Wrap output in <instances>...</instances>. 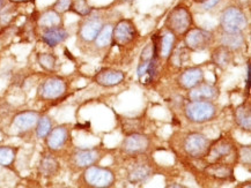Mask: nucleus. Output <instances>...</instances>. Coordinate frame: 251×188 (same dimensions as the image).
Listing matches in <instances>:
<instances>
[{"mask_svg":"<svg viewBox=\"0 0 251 188\" xmlns=\"http://www.w3.org/2000/svg\"><path fill=\"white\" fill-rule=\"evenodd\" d=\"M234 60V52L223 45L215 46L211 52V63L219 69H227Z\"/></svg>","mask_w":251,"mask_h":188,"instance_id":"26","label":"nucleus"},{"mask_svg":"<svg viewBox=\"0 0 251 188\" xmlns=\"http://www.w3.org/2000/svg\"><path fill=\"white\" fill-rule=\"evenodd\" d=\"M104 24V17L100 13L96 14L94 11L87 17L81 18L78 23V30H76L78 45L79 44L80 45H91Z\"/></svg>","mask_w":251,"mask_h":188,"instance_id":"9","label":"nucleus"},{"mask_svg":"<svg viewBox=\"0 0 251 188\" xmlns=\"http://www.w3.org/2000/svg\"><path fill=\"white\" fill-rule=\"evenodd\" d=\"M194 24V17L188 7L178 5L169 12L168 17L165 21V28L176 35V36H184L189 29H191Z\"/></svg>","mask_w":251,"mask_h":188,"instance_id":"10","label":"nucleus"},{"mask_svg":"<svg viewBox=\"0 0 251 188\" xmlns=\"http://www.w3.org/2000/svg\"><path fill=\"white\" fill-rule=\"evenodd\" d=\"M152 148V139L144 133H133L125 135L120 146V152L123 156L149 154Z\"/></svg>","mask_w":251,"mask_h":188,"instance_id":"13","label":"nucleus"},{"mask_svg":"<svg viewBox=\"0 0 251 188\" xmlns=\"http://www.w3.org/2000/svg\"><path fill=\"white\" fill-rule=\"evenodd\" d=\"M122 132L125 135L133 133H143L145 130V122L141 118L123 117L120 119Z\"/></svg>","mask_w":251,"mask_h":188,"instance_id":"30","label":"nucleus"},{"mask_svg":"<svg viewBox=\"0 0 251 188\" xmlns=\"http://www.w3.org/2000/svg\"><path fill=\"white\" fill-rule=\"evenodd\" d=\"M94 11V8L88 4L87 0H73L72 6H71L70 12H73L75 14L79 15L80 18L87 17Z\"/></svg>","mask_w":251,"mask_h":188,"instance_id":"33","label":"nucleus"},{"mask_svg":"<svg viewBox=\"0 0 251 188\" xmlns=\"http://www.w3.org/2000/svg\"><path fill=\"white\" fill-rule=\"evenodd\" d=\"M72 129L71 124H60L53 126L51 132L44 139L47 150L56 156L69 150L70 146L72 145Z\"/></svg>","mask_w":251,"mask_h":188,"instance_id":"8","label":"nucleus"},{"mask_svg":"<svg viewBox=\"0 0 251 188\" xmlns=\"http://www.w3.org/2000/svg\"><path fill=\"white\" fill-rule=\"evenodd\" d=\"M69 91V81L60 75H50L37 88V98L42 102L62 100Z\"/></svg>","mask_w":251,"mask_h":188,"instance_id":"7","label":"nucleus"},{"mask_svg":"<svg viewBox=\"0 0 251 188\" xmlns=\"http://www.w3.org/2000/svg\"><path fill=\"white\" fill-rule=\"evenodd\" d=\"M249 21L247 14L240 7L229 6L220 17V27L225 33H242L247 29Z\"/></svg>","mask_w":251,"mask_h":188,"instance_id":"12","label":"nucleus"},{"mask_svg":"<svg viewBox=\"0 0 251 188\" xmlns=\"http://www.w3.org/2000/svg\"><path fill=\"white\" fill-rule=\"evenodd\" d=\"M15 18V8L2 7L0 9V25L1 27H8Z\"/></svg>","mask_w":251,"mask_h":188,"instance_id":"35","label":"nucleus"},{"mask_svg":"<svg viewBox=\"0 0 251 188\" xmlns=\"http://www.w3.org/2000/svg\"><path fill=\"white\" fill-rule=\"evenodd\" d=\"M125 78L126 74L121 69L105 67L95 73L93 76V82L102 88H114L123 84Z\"/></svg>","mask_w":251,"mask_h":188,"instance_id":"17","label":"nucleus"},{"mask_svg":"<svg viewBox=\"0 0 251 188\" xmlns=\"http://www.w3.org/2000/svg\"><path fill=\"white\" fill-rule=\"evenodd\" d=\"M112 30H114V24L112 23H105L103 25L98 36L95 37L94 42L91 44L94 51L102 52V51H105L109 46L112 45Z\"/></svg>","mask_w":251,"mask_h":188,"instance_id":"28","label":"nucleus"},{"mask_svg":"<svg viewBox=\"0 0 251 188\" xmlns=\"http://www.w3.org/2000/svg\"><path fill=\"white\" fill-rule=\"evenodd\" d=\"M195 2H199V4H201V2H204L205 0H194Z\"/></svg>","mask_w":251,"mask_h":188,"instance_id":"42","label":"nucleus"},{"mask_svg":"<svg viewBox=\"0 0 251 188\" xmlns=\"http://www.w3.org/2000/svg\"><path fill=\"white\" fill-rule=\"evenodd\" d=\"M109 152L104 146L94 148H72L67 154V167L73 173H78L92 165L99 164Z\"/></svg>","mask_w":251,"mask_h":188,"instance_id":"1","label":"nucleus"},{"mask_svg":"<svg viewBox=\"0 0 251 188\" xmlns=\"http://www.w3.org/2000/svg\"><path fill=\"white\" fill-rule=\"evenodd\" d=\"M8 1L13 5H21V4H27V2L33 1V0H8Z\"/></svg>","mask_w":251,"mask_h":188,"instance_id":"39","label":"nucleus"},{"mask_svg":"<svg viewBox=\"0 0 251 188\" xmlns=\"http://www.w3.org/2000/svg\"><path fill=\"white\" fill-rule=\"evenodd\" d=\"M70 37L69 31L64 27L51 28V29L42 30L41 33V41L49 47H56L65 42L67 38Z\"/></svg>","mask_w":251,"mask_h":188,"instance_id":"24","label":"nucleus"},{"mask_svg":"<svg viewBox=\"0 0 251 188\" xmlns=\"http://www.w3.org/2000/svg\"><path fill=\"white\" fill-rule=\"evenodd\" d=\"M72 2L73 0H56L51 7H52L54 11H57L58 13H60V14L64 15L65 13L70 12Z\"/></svg>","mask_w":251,"mask_h":188,"instance_id":"36","label":"nucleus"},{"mask_svg":"<svg viewBox=\"0 0 251 188\" xmlns=\"http://www.w3.org/2000/svg\"><path fill=\"white\" fill-rule=\"evenodd\" d=\"M220 1L221 0H205L204 2H201L202 9H205V11H210V9L214 8Z\"/></svg>","mask_w":251,"mask_h":188,"instance_id":"37","label":"nucleus"},{"mask_svg":"<svg viewBox=\"0 0 251 188\" xmlns=\"http://www.w3.org/2000/svg\"><path fill=\"white\" fill-rule=\"evenodd\" d=\"M246 91L250 92V63H247V81H246Z\"/></svg>","mask_w":251,"mask_h":188,"instance_id":"38","label":"nucleus"},{"mask_svg":"<svg viewBox=\"0 0 251 188\" xmlns=\"http://www.w3.org/2000/svg\"><path fill=\"white\" fill-rule=\"evenodd\" d=\"M205 81V72L199 66H190L183 69L176 78V84L183 90H190L191 88Z\"/></svg>","mask_w":251,"mask_h":188,"instance_id":"18","label":"nucleus"},{"mask_svg":"<svg viewBox=\"0 0 251 188\" xmlns=\"http://www.w3.org/2000/svg\"><path fill=\"white\" fill-rule=\"evenodd\" d=\"M20 148L13 146H0V167L11 168L15 164Z\"/></svg>","mask_w":251,"mask_h":188,"instance_id":"29","label":"nucleus"},{"mask_svg":"<svg viewBox=\"0 0 251 188\" xmlns=\"http://www.w3.org/2000/svg\"><path fill=\"white\" fill-rule=\"evenodd\" d=\"M53 126L52 118L48 114H42L36 124V127H35V135L38 140H44L53 128Z\"/></svg>","mask_w":251,"mask_h":188,"instance_id":"31","label":"nucleus"},{"mask_svg":"<svg viewBox=\"0 0 251 188\" xmlns=\"http://www.w3.org/2000/svg\"><path fill=\"white\" fill-rule=\"evenodd\" d=\"M237 163L242 164L243 167H248L250 170L251 165V146H237Z\"/></svg>","mask_w":251,"mask_h":188,"instance_id":"34","label":"nucleus"},{"mask_svg":"<svg viewBox=\"0 0 251 188\" xmlns=\"http://www.w3.org/2000/svg\"><path fill=\"white\" fill-rule=\"evenodd\" d=\"M234 122L244 132H251V110L249 102H243L233 110Z\"/></svg>","mask_w":251,"mask_h":188,"instance_id":"25","label":"nucleus"},{"mask_svg":"<svg viewBox=\"0 0 251 188\" xmlns=\"http://www.w3.org/2000/svg\"><path fill=\"white\" fill-rule=\"evenodd\" d=\"M213 140L199 132H188L183 135L181 149L186 157L195 161H204Z\"/></svg>","mask_w":251,"mask_h":188,"instance_id":"6","label":"nucleus"},{"mask_svg":"<svg viewBox=\"0 0 251 188\" xmlns=\"http://www.w3.org/2000/svg\"><path fill=\"white\" fill-rule=\"evenodd\" d=\"M167 187H172V188H186L185 185H182V184H172V185H168Z\"/></svg>","mask_w":251,"mask_h":188,"instance_id":"40","label":"nucleus"},{"mask_svg":"<svg viewBox=\"0 0 251 188\" xmlns=\"http://www.w3.org/2000/svg\"><path fill=\"white\" fill-rule=\"evenodd\" d=\"M233 157L237 164V146L234 140L227 135L213 140L207 155L204 161L210 162H227L228 158Z\"/></svg>","mask_w":251,"mask_h":188,"instance_id":"11","label":"nucleus"},{"mask_svg":"<svg viewBox=\"0 0 251 188\" xmlns=\"http://www.w3.org/2000/svg\"><path fill=\"white\" fill-rule=\"evenodd\" d=\"M127 158L125 177L130 184H144L155 173V164L147 154L125 156Z\"/></svg>","mask_w":251,"mask_h":188,"instance_id":"2","label":"nucleus"},{"mask_svg":"<svg viewBox=\"0 0 251 188\" xmlns=\"http://www.w3.org/2000/svg\"><path fill=\"white\" fill-rule=\"evenodd\" d=\"M183 112L189 123L202 125L213 122L220 112V106L214 101H189Z\"/></svg>","mask_w":251,"mask_h":188,"instance_id":"4","label":"nucleus"},{"mask_svg":"<svg viewBox=\"0 0 251 188\" xmlns=\"http://www.w3.org/2000/svg\"><path fill=\"white\" fill-rule=\"evenodd\" d=\"M177 36L172 31L166 29L160 35L159 40H154L156 46V55L160 60H168L170 55L176 47Z\"/></svg>","mask_w":251,"mask_h":188,"instance_id":"22","label":"nucleus"},{"mask_svg":"<svg viewBox=\"0 0 251 188\" xmlns=\"http://www.w3.org/2000/svg\"><path fill=\"white\" fill-rule=\"evenodd\" d=\"M206 177L217 181H234V165L227 162H210L204 167Z\"/></svg>","mask_w":251,"mask_h":188,"instance_id":"19","label":"nucleus"},{"mask_svg":"<svg viewBox=\"0 0 251 188\" xmlns=\"http://www.w3.org/2000/svg\"><path fill=\"white\" fill-rule=\"evenodd\" d=\"M161 60L156 55V46L155 42L152 38V43H149L141 51L138 63V79L141 84H152L157 74L159 69V63Z\"/></svg>","mask_w":251,"mask_h":188,"instance_id":"5","label":"nucleus"},{"mask_svg":"<svg viewBox=\"0 0 251 188\" xmlns=\"http://www.w3.org/2000/svg\"><path fill=\"white\" fill-rule=\"evenodd\" d=\"M42 113L36 110H22L13 116L11 127L19 136L33 133Z\"/></svg>","mask_w":251,"mask_h":188,"instance_id":"14","label":"nucleus"},{"mask_svg":"<svg viewBox=\"0 0 251 188\" xmlns=\"http://www.w3.org/2000/svg\"><path fill=\"white\" fill-rule=\"evenodd\" d=\"M122 1H123V2H131V1H133V0H122Z\"/></svg>","mask_w":251,"mask_h":188,"instance_id":"43","label":"nucleus"},{"mask_svg":"<svg viewBox=\"0 0 251 188\" xmlns=\"http://www.w3.org/2000/svg\"><path fill=\"white\" fill-rule=\"evenodd\" d=\"M214 35L201 28H191L184 34V45L190 52H201L211 47Z\"/></svg>","mask_w":251,"mask_h":188,"instance_id":"15","label":"nucleus"},{"mask_svg":"<svg viewBox=\"0 0 251 188\" xmlns=\"http://www.w3.org/2000/svg\"><path fill=\"white\" fill-rule=\"evenodd\" d=\"M116 177L115 171L111 167L92 165L80 172L78 178V186L86 188H110L115 186Z\"/></svg>","mask_w":251,"mask_h":188,"instance_id":"3","label":"nucleus"},{"mask_svg":"<svg viewBox=\"0 0 251 188\" xmlns=\"http://www.w3.org/2000/svg\"><path fill=\"white\" fill-rule=\"evenodd\" d=\"M36 25L41 30L51 29V28L63 27L64 18L63 14L54 11L52 7H49L42 11L36 18Z\"/></svg>","mask_w":251,"mask_h":188,"instance_id":"23","label":"nucleus"},{"mask_svg":"<svg viewBox=\"0 0 251 188\" xmlns=\"http://www.w3.org/2000/svg\"><path fill=\"white\" fill-rule=\"evenodd\" d=\"M138 30L131 19H122L114 25L112 30V45L124 47L137 40Z\"/></svg>","mask_w":251,"mask_h":188,"instance_id":"16","label":"nucleus"},{"mask_svg":"<svg viewBox=\"0 0 251 188\" xmlns=\"http://www.w3.org/2000/svg\"><path fill=\"white\" fill-rule=\"evenodd\" d=\"M37 59V63L40 65V67L43 71H46L48 73L54 72L57 67V56L54 53L51 52H41L36 56Z\"/></svg>","mask_w":251,"mask_h":188,"instance_id":"32","label":"nucleus"},{"mask_svg":"<svg viewBox=\"0 0 251 188\" xmlns=\"http://www.w3.org/2000/svg\"><path fill=\"white\" fill-rule=\"evenodd\" d=\"M62 167L58 157L52 152L46 151L41 155L40 162L37 165V173L44 179H52L59 174Z\"/></svg>","mask_w":251,"mask_h":188,"instance_id":"20","label":"nucleus"},{"mask_svg":"<svg viewBox=\"0 0 251 188\" xmlns=\"http://www.w3.org/2000/svg\"><path fill=\"white\" fill-rule=\"evenodd\" d=\"M6 5V0H0V9H1Z\"/></svg>","mask_w":251,"mask_h":188,"instance_id":"41","label":"nucleus"},{"mask_svg":"<svg viewBox=\"0 0 251 188\" xmlns=\"http://www.w3.org/2000/svg\"><path fill=\"white\" fill-rule=\"evenodd\" d=\"M188 91L189 101H217L220 96V90L217 85L205 81Z\"/></svg>","mask_w":251,"mask_h":188,"instance_id":"21","label":"nucleus"},{"mask_svg":"<svg viewBox=\"0 0 251 188\" xmlns=\"http://www.w3.org/2000/svg\"><path fill=\"white\" fill-rule=\"evenodd\" d=\"M246 38L242 33H225L220 36V45L229 49L233 52H239L246 47Z\"/></svg>","mask_w":251,"mask_h":188,"instance_id":"27","label":"nucleus"}]
</instances>
